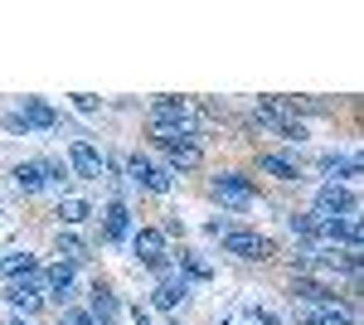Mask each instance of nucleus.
Returning a JSON list of instances; mask_svg holds the SVG:
<instances>
[{
  "instance_id": "obj_24",
  "label": "nucleus",
  "mask_w": 364,
  "mask_h": 325,
  "mask_svg": "<svg viewBox=\"0 0 364 325\" xmlns=\"http://www.w3.org/2000/svg\"><path fill=\"white\" fill-rule=\"evenodd\" d=\"M58 325H97V321H92L87 311H63V321H58Z\"/></svg>"
},
{
  "instance_id": "obj_14",
  "label": "nucleus",
  "mask_w": 364,
  "mask_h": 325,
  "mask_svg": "<svg viewBox=\"0 0 364 325\" xmlns=\"http://www.w3.org/2000/svg\"><path fill=\"white\" fill-rule=\"evenodd\" d=\"M321 170H326V180H336V185H355V180H360V151H326V156H321Z\"/></svg>"
},
{
  "instance_id": "obj_11",
  "label": "nucleus",
  "mask_w": 364,
  "mask_h": 325,
  "mask_svg": "<svg viewBox=\"0 0 364 325\" xmlns=\"http://www.w3.org/2000/svg\"><path fill=\"white\" fill-rule=\"evenodd\" d=\"M161 151H166V165L170 170H199L204 165V146H199L195 136H180V141H156Z\"/></svg>"
},
{
  "instance_id": "obj_19",
  "label": "nucleus",
  "mask_w": 364,
  "mask_h": 325,
  "mask_svg": "<svg viewBox=\"0 0 364 325\" xmlns=\"http://www.w3.org/2000/svg\"><path fill=\"white\" fill-rule=\"evenodd\" d=\"M34 272H39V257L34 252H20V247L0 252V277L5 282H20V277H34Z\"/></svg>"
},
{
  "instance_id": "obj_9",
  "label": "nucleus",
  "mask_w": 364,
  "mask_h": 325,
  "mask_svg": "<svg viewBox=\"0 0 364 325\" xmlns=\"http://www.w3.org/2000/svg\"><path fill=\"white\" fill-rule=\"evenodd\" d=\"M102 151L92 146V141H68V175H78V180H102Z\"/></svg>"
},
{
  "instance_id": "obj_20",
  "label": "nucleus",
  "mask_w": 364,
  "mask_h": 325,
  "mask_svg": "<svg viewBox=\"0 0 364 325\" xmlns=\"http://www.w3.org/2000/svg\"><path fill=\"white\" fill-rule=\"evenodd\" d=\"M58 223H87V218L97 214V209H92V204H87V199H78V194H63V199H58Z\"/></svg>"
},
{
  "instance_id": "obj_8",
  "label": "nucleus",
  "mask_w": 364,
  "mask_h": 325,
  "mask_svg": "<svg viewBox=\"0 0 364 325\" xmlns=\"http://www.w3.org/2000/svg\"><path fill=\"white\" fill-rule=\"evenodd\" d=\"M296 325H355V301H316V306H296Z\"/></svg>"
},
{
  "instance_id": "obj_2",
  "label": "nucleus",
  "mask_w": 364,
  "mask_h": 325,
  "mask_svg": "<svg viewBox=\"0 0 364 325\" xmlns=\"http://www.w3.org/2000/svg\"><path fill=\"white\" fill-rule=\"evenodd\" d=\"M10 175H15V190H20V194H44V190H63V185H68V165L54 161V156L20 161Z\"/></svg>"
},
{
  "instance_id": "obj_25",
  "label": "nucleus",
  "mask_w": 364,
  "mask_h": 325,
  "mask_svg": "<svg viewBox=\"0 0 364 325\" xmlns=\"http://www.w3.org/2000/svg\"><path fill=\"white\" fill-rule=\"evenodd\" d=\"M224 325H248V316H243V306H233V311L224 316Z\"/></svg>"
},
{
  "instance_id": "obj_21",
  "label": "nucleus",
  "mask_w": 364,
  "mask_h": 325,
  "mask_svg": "<svg viewBox=\"0 0 364 325\" xmlns=\"http://www.w3.org/2000/svg\"><path fill=\"white\" fill-rule=\"evenodd\" d=\"M83 257H87V243L78 233H58V262H73V267H78Z\"/></svg>"
},
{
  "instance_id": "obj_12",
  "label": "nucleus",
  "mask_w": 364,
  "mask_h": 325,
  "mask_svg": "<svg viewBox=\"0 0 364 325\" xmlns=\"http://www.w3.org/2000/svg\"><path fill=\"white\" fill-rule=\"evenodd\" d=\"M39 282H44L49 301L68 306V301H73V287H78V272H73V262H54V267H44V272H39Z\"/></svg>"
},
{
  "instance_id": "obj_3",
  "label": "nucleus",
  "mask_w": 364,
  "mask_h": 325,
  "mask_svg": "<svg viewBox=\"0 0 364 325\" xmlns=\"http://www.w3.org/2000/svg\"><path fill=\"white\" fill-rule=\"evenodd\" d=\"M209 194H214L224 209H233V214H243V209L257 204V185H252V175H243V170H219V175L209 180Z\"/></svg>"
},
{
  "instance_id": "obj_16",
  "label": "nucleus",
  "mask_w": 364,
  "mask_h": 325,
  "mask_svg": "<svg viewBox=\"0 0 364 325\" xmlns=\"http://www.w3.org/2000/svg\"><path fill=\"white\" fill-rule=\"evenodd\" d=\"M15 117L25 122V132H58V112L44 97H20V112Z\"/></svg>"
},
{
  "instance_id": "obj_1",
  "label": "nucleus",
  "mask_w": 364,
  "mask_h": 325,
  "mask_svg": "<svg viewBox=\"0 0 364 325\" xmlns=\"http://www.w3.org/2000/svg\"><path fill=\"white\" fill-rule=\"evenodd\" d=\"M252 122H257V127H267L277 141H291V146H301V141H306V122L296 117L291 102H282V97H257Z\"/></svg>"
},
{
  "instance_id": "obj_26",
  "label": "nucleus",
  "mask_w": 364,
  "mask_h": 325,
  "mask_svg": "<svg viewBox=\"0 0 364 325\" xmlns=\"http://www.w3.org/2000/svg\"><path fill=\"white\" fill-rule=\"evenodd\" d=\"M10 325H29V321H25V316H20V321H10Z\"/></svg>"
},
{
  "instance_id": "obj_22",
  "label": "nucleus",
  "mask_w": 364,
  "mask_h": 325,
  "mask_svg": "<svg viewBox=\"0 0 364 325\" xmlns=\"http://www.w3.org/2000/svg\"><path fill=\"white\" fill-rule=\"evenodd\" d=\"M287 228H291V233H296V238H316V214H291L287 218Z\"/></svg>"
},
{
  "instance_id": "obj_5",
  "label": "nucleus",
  "mask_w": 364,
  "mask_h": 325,
  "mask_svg": "<svg viewBox=\"0 0 364 325\" xmlns=\"http://www.w3.org/2000/svg\"><path fill=\"white\" fill-rule=\"evenodd\" d=\"M132 252H136L141 267L156 272V277L175 272V252L166 247V233H161V228H136V233H132Z\"/></svg>"
},
{
  "instance_id": "obj_17",
  "label": "nucleus",
  "mask_w": 364,
  "mask_h": 325,
  "mask_svg": "<svg viewBox=\"0 0 364 325\" xmlns=\"http://www.w3.org/2000/svg\"><path fill=\"white\" fill-rule=\"evenodd\" d=\"M87 316L97 325H112L117 316H122V301H117V292L107 287V282H97L92 292H87Z\"/></svg>"
},
{
  "instance_id": "obj_15",
  "label": "nucleus",
  "mask_w": 364,
  "mask_h": 325,
  "mask_svg": "<svg viewBox=\"0 0 364 325\" xmlns=\"http://www.w3.org/2000/svg\"><path fill=\"white\" fill-rule=\"evenodd\" d=\"M185 297H190V277H180V272H166V277H156L151 306H161V311H175V306H185Z\"/></svg>"
},
{
  "instance_id": "obj_13",
  "label": "nucleus",
  "mask_w": 364,
  "mask_h": 325,
  "mask_svg": "<svg viewBox=\"0 0 364 325\" xmlns=\"http://www.w3.org/2000/svg\"><path fill=\"white\" fill-rule=\"evenodd\" d=\"M132 233H136V223H132V209L112 199L107 209H102V243H132Z\"/></svg>"
},
{
  "instance_id": "obj_7",
  "label": "nucleus",
  "mask_w": 364,
  "mask_h": 325,
  "mask_svg": "<svg viewBox=\"0 0 364 325\" xmlns=\"http://www.w3.org/2000/svg\"><path fill=\"white\" fill-rule=\"evenodd\" d=\"M311 214H316V218H355V214H360V199H355L350 185L326 180V185L316 190V209H311Z\"/></svg>"
},
{
  "instance_id": "obj_4",
  "label": "nucleus",
  "mask_w": 364,
  "mask_h": 325,
  "mask_svg": "<svg viewBox=\"0 0 364 325\" xmlns=\"http://www.w3.org/2000/svg\"><path fill=\"white\" fill-rule=\"evenodd\" d=\"M122 170H127V180L146 194H170V185H175V170H170L166 161H156V156H141V151H132Z\"/></svg>"
},
{
  "instance_id": "obj_23",
  "label": "nucleus",
  "mask_w": 364,
  "mask_h": 325,
  "mask_svg": "<svg viewBox=\"0 0 364 325\" xmlns=\"http://www.w3.org/2000/svg\"><path fill=\"white\" fill-rule=\"evenodd\" d=\"M73 107H78V112H87V117H92V112L102 107V97H92V92H78V97H73Z\"/></svg>"
},
{
  "instance_id": "obj_18",
  "label": "nucleus",
  "mask_w": 364,
  "mask_h": 325,
  "mask_svg": "<svg viewBox=\"0 0 364 325\" xmlns=\"http://www.w3.org/2000/svg\"><path fill=\"white\" fill-rule=\"evenodd\" d=\"M257 170H262V175H272V180H282V185L301 180V165L291 161V156H282V151H262V156H257Z\"/></svg>"
},
{
  "instance_id": "obj_6",
  "label": "nucleus",
  "mask_w": 364,
  "mask_h": 325,
  "mask_svg": "<svg viewBox=\"0 0 364 325\" xmlns=\"http://www.w3.org/2000/svg\"><path fill=\"white\" fill-rule=\"evenodd\" d=\"M219 243H224V252L238 257V262H267V257L277 252L272 238H262V233H252V228H228Z\"/></svg>"
},
{
  "instance_id": "obj_10",
  "label": "nucleus",
  "mask_w": 364,
  "mask_h": 325,
  "mask_svg": "<svg viewBox=\"0 0 364 325\" xmlns=\"http://www.w3.org/2000/svg\"><path fill=\"white\" fill-rule=\"evenodd\" d=\"M5 301H10L20 316H39V306H44V282H39V272H34V277H20V282H5Z\"/></svg>"
}]
</instances>
